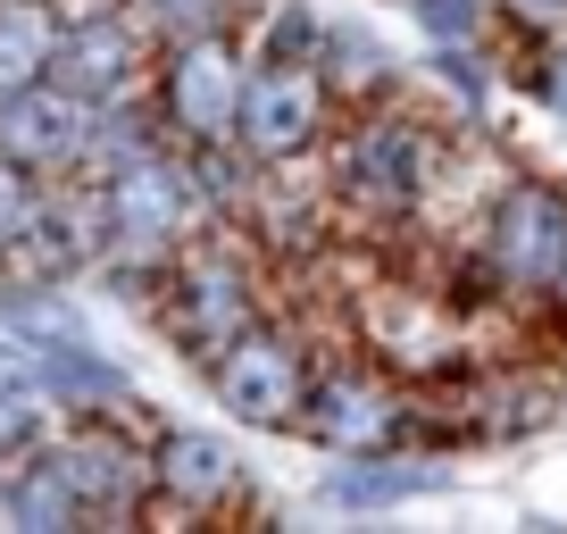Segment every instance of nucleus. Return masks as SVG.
I'll return each mask as SVG.
<instances>
[{
	"label": "nucleus",
	"instance_id": "obj_7",
	"mask_svg": "<svg viewBox=\"0 0 567 534\" xmlns=\"http://www.w3.org/2000/svg\"><path fill=\"white\" fill-rule=\"evenodd\" d=\"M292 427H301L309 443H326L334 460H342V451L417 443V427H409V410H401V392H392L384 376H368V368H326V376H309L301 418H292Z\"/></svg>",
	"mask_w": 567,
	"mask_h": 534
},
{
	"label": "nucleus",
	"instance_id": "obj_16",
	"mask_svg": "<svg viewBox=\"0 0 567 534\" xmlns=\"http://www.w3.org/2000/svg\"><path fill=\"white\" fill-rule=\"evenodd\" d=\"M59 34H68V18L51 0H0V92L42 84L59 59Z\"/></svg>",
	"mask_w": 567,
	"mask_h": 534
},
{
	"label": "nucleus",
	"instance_id": "obj_8",
	"mask_svg": "<svg viewBox=\"0 0 567 534\" xmlns=\"http://www.w3.org/2000/svg\"><path fill=\"white\" fill-rule=\"evenodd\" d=\"M425 167H434V143H425L417 117H359L342 134V160H334V184L359 201V209H409L425 193Z\"/></svg>",
	"mask_w": 567,
	"mask_h": 534
},
{
	"label": "nucleus",
	"instance_id": "obj_25",
	"mask_svg": "<svg viewBox=\"0 0 567 534\" xmlns=\"http://www.w3.org/2000/svg\"><path fill=\"white\" fill-rule=\"evenodd\" d=\"M543 301H567V250H559V276H550V292Z\"/></svg>",
	"mask_w": 567,
	"mask_h": 534
},
{
	"label": "nucleus",
	"instance_id": "obj_2",
	"mask_svg": "<svg viewBox=\"0 0 567 534\" xmlns=\"http://www.w3.org/2000/svg\"><path fill=\"white\" fill-rule=\"evenodd\" d=\"M326 134V75L309 59H250L243 101H234V143L250 151V167L309 160Z\"/></svg>",
	"mask_w": 567,
	"mask_h": 534
},
{
	"label": "nucleus",
	"instance_id": "obj_13",
	"mask_svg": "<svg viewBox=\"0 0 567 534\" xmlns=\"http://www.w3.org/2000/svg\"><path fill=\"white\" fill-rule=\"evenodd\" d=\"M234 484H243V468H234V451L209 427L151 434V493H167L176 510H217V501H234Z\"/></svg>",
	"mask_w": 567,
	"mask_h": 534
},
{
	"label": "nucleus",
	"instance_id": "obj_1",
	"mask_svg": "<svg viewBox=\"0 0 567 534\" xmlns=\"http://www.w3.org/2000/svg\"><path fill=\"white\" fill-rule=\"evenodd\" d=\"M101 217H109V250L101 267H117V285H125V267H167L184 250V234H193L200 201H193V176H184V160H167V151H142V160H117L101 167Z\"/></svg>",
	"mask_w": 567,
	"mask_h": 534
},
{
	"label": "nucleus",
	"instance_id": "obj_26",
	"mask_svg": "<svg viewBox=\"0 0 567 534\" xmlns=\"http://www.w3.org/2000/svg\"><path fill=\"white\" fill-rule=\"evenodd\" d=\"M517 9H534V18H550V9H567V0H517Z\"/></svg>",
	"mask_w": 567,
	"mask_h": 534
},
{
	"label": "nucleus",
	"instance_id": "obj_15",
	"mask_svg": "<svg viewBox=\"0 0 567 534\" xmlns=\"http://www.w3.org/2000/svg\"><path fill=\"white\" fill-rule=\"evenodd\" d=\"M0 510H9V526H25V534H75V526H84V501L68 493V476H59L51 451H34V460L9 468Z\"/></svg>",
	"mask_w": 567,
	"mask_h": 534
},
{
	"label": "nucleus",
	"instance_id": "obj_5",
	"mask_svg": "<svg viewBox=\"0 0 567 534\" xmlns=\"http://www.w3.org/2000/svg\"><path fill=\"white\" fill-rule=\"evenodd\" d=\"M559 250H567V193L559 184H509L484 217V276L501 292H526L543 301L550 276H559Z\"/></svg>",
	"mask_w": 567,
	"mask_h": 534
},
{
	"label": "nucleus",
	"instance_id": "obj_6",
	"mask_svg": "<svg viewBox=\"0 0 567 534\" xmlns=\"http://www.w3.org/2000/svg\"><path fill=\"white\" fill-rule=\"evenodd\" d=\"M209 392L243 427H292V418H301V392H309V359L292 351V335L250 318L234 342L209 351Z\"/></svg>",
	"mask_w": 567,
	"mask_h": 534
},
{
	"label": "nucleus",
	"instance_id": "obj_20",
	"mask_svg": "<svg viewBox=\"0 0 567 534\" xmlns=\"http://www.w3.org/2000/svg\"><path fill=\"white\" fill-rule=\"evenodd\" d=\"M259 59H318V9L284 0L276 18H267V34H259Z\"/></svg>",
	"mask_w": 567,
	"mask_h": 534
},
{
	"label": "nucleus",
	"instance_id": "obj_24",
	"mask_svg": "<svg viewBox=\"0 0 567 534\" xmlns=\"http://www.w3.org/2000/svg\"><path fill=\"white\" fill-rule=\"evenodd\" d=\"M526 84H534V101H543L550 117H567V51H543V59H534V75H526Z\"/></svg>",
	"mask_w": 567,
	"mask_h": 534
},
{
	"label": "nucleus",
	"instance_id": "obj_10",
	"mask_svg": "<svg viewBox=\"0 0 567 534\" xmlns=\"http://www.w3.org/2000/svg\"><path fill=\"white\" fill-rule=\"evenodd\" d=\"M142 59H151L142 25H134V18H117V9H92V18H68L51 75L75 92V101L101 109V101H125V92L142 84Z\"/></svg>",
	"mask_w": 567,
	"mask_h": 534
},
{
	"label": "nucleus",
	"instance_id": "obj_21",
	"mask_svg": "<svg viewBox=\"0 0 567 534\" xmlns=\"http://www.w3.org/2000/svg\"><path fill=\"white\" fill-rule=\"evenodd\" d=\"M34 201H42L34 167L0 160V259H9V243H18V234H25V217H34Z\"/></svg>",
	"mask_w": 567,
	"mask_h": 534
},
{
	"label": "nucleus",
	"instance_id": "obj_11",
	"mask_svg": "<svg viewBox=\"0 0 567 534\" xmlns=\"http://www.w3.org/2000/svg\"><path fill=\"white\" fill-rule=\"evenodd\" d=\"M51 460H59V476H68V493L84 501V517H134L142 493H151V451L125 443L101 418H84Z\"/></svg>",
	"mask_w": 567,
	"mask_h": 534
},
{
	"label": "nucleus",
	"instance_id": "obj_14",
	"mask_svg": "<svg viewBox=\"0 0 567 534\" xmlns=\"http://www.w3.org/2000/svg\"><path fill=\"white\" fill-rule=\"evenodd\" d=\"M42 401H75V410H117L125 392H134V376L117 368V359H101L84 335L75 342H42Z\"/></svg>",
	"mask_w": 567,
	"mask_h": 534
},
{
	"label": "nucleus",
	"instance_id": "obj_17",
	"mask_svg": "<svg viewBox=\"0 0 567 534\" xmlns=\"http://www.w3.org/2000/svg\"><path fill=\"white\" fill-rule=\"evenodd\" d=\"M0 326L18 342H75L84 335V318H75V301H68V285L59 276H18V285H0Z\"/></svg>",
	"mask_w": 567,
	"mask_h": 534
},
{
	"label": "nucleus",
	"instance_id": "obj_23",
	"mask_svg": "<svg viewBox=\"0 0 567 534\" xmlns=\"http://www.w3.org/2000/svg\"><path fill=\"white\" fill-rule=\"evenodd\" d=\"M434 68H443V84H460L467 101L493 92V75H484V59H467V42H434Z\"/></svg>",
	"mask_w": 567,
	"mask_h": 534
},
{
	"label": "nucleus",
	"instance_id": "obj_9",
	"mask_svg": "<svg viewBox=\"0 0 567 534\" xmlns=\"http://www.w3.org/2000/svg\"><path fill=\"white\" fill-rule=\"evenodd\" d=\"M0 160L34 167V176H51V167H84L92 160V101H75L59 75L0 92Z\"/></svg>",
	"mask_w": 567,
	"mask_h": 534
},
{
	"label": "nucleus",
	"instance_id": "obj_18",
	"mask_svg": "<svg viewBox=\"0 0 567 534\" xmlns=\"http://www.w3.org/2000/svg\"><path fill=\"white\" fill-rule=\"evenodd\" d=\"M309 68H326V84H375L384 75V42L359 34V25H318V59Z\"/></svg>",
	"mask_w": 567,
	"mask_h": 534
},
{
	"label": "nucleus",
	"instance_id": "obj_19",
	"mask_svg": "<svg viewBox=\"0 0 567 534\" xmlns=\"http://www.w3.org/2000/svg\"><path fill=\"white\" fill-rule=\"evenodd\" d=\"M34 401H42V359L34 342H18L0 326V410H34Z\"/></svg>",
	"mask_w": 567,
	"mask_h": 534
},
{
	"label": "nucleus",
	"instance_id": "obj_3",
	"mask_svg": "<svg viewBox=\"0 0 567 534\" xmlns=\"http://www.w3.org/2000/svg\"><path fill=\"white\" fill-rule=\"evenodd\" d=\"M259 318V285L234 250H176L167 259V292H159V326L184 342L193 359H209L217 342H234L243 326Z\"/></svg>",
	"mask_w": 567,
	"mask_h": 534
},
{
	"label": "nucleus",
	"instance_id": "obj_22",
	"mask_svg": "<svg viewBox=\"0 0 567 534\" xmlns=\"http://www.w3.org/2000/svg\"><path fill=\"white\" fill-rule=\"evenodd\" d=\"M409 18L434 42H476L484 34V0H409Z\"/></svg>",
	"mask_w": 567,
	"mask_h": 534
},
{
	"label": "nucleus",
	"instance_id": "obj_12",
	"mask_svg": "<svg viewBox=\"0 0 567 534\" xmlns=\"http://www.w3.org/2000/svg\"><path fill=\"white\" fill-rule=\"evenodd\" d=\"M443 484H451V468H434L409 443H392V451H342V468L318 476V501L326 510H401V501L443 493Z\"/></svg>",
	"mask_w": 567,
	"mask_h": 534
},
{
	"label": "nucleus",
	"instance_id": "obj_4",
	"mask_svg": "<svg viewBox=\"0 0 567 534\" xmlns=\"http://www.w3.org/2000/svg\"><path fill=\"white\" fill-rule=\"evenodd\" d=\"M250 59L234 51L226 34L193 25V34L167 42L159 59V117L176 125L184 143H234V101H243Z\"/></svg>",
	"mask_w": 567,
	"mask_h": 534
}]
</instances>
